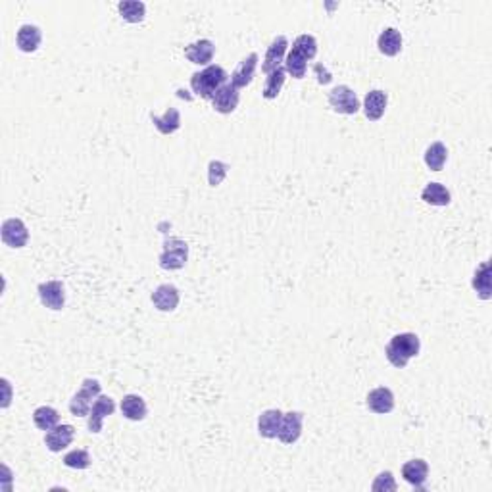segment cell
<instances>
[{"label":"cell","mask_w":492,"mask_h":492,"mask_svg":"<svg viewBox=\"0 0 492 492\" xmlns=\"http://www.w3.org/2000/svg\"><path fill=\"white\" fill-rule=\"evenodd\" d=\"M421 342L420 337L415 333H400L397 337H392L390 342L385 348V356L389 360L390 364L402 369L408 365V362L420 354Z\"/></svg>","instance_id":"1"},{"label":"cell","mask_w":492,"mask_h":492,"mask_svg":"<svg viewBox=\"0 0 492 492\" xmlns=\"http://www.w3.org/2000/svg\"><path fill=\"white\" fill-rule=\"evenodd\" d=\"M229 79L227 72L223 70L222 66H208L202 72L192 73L191 77V89L194 91V95L204 98V100H212L215 95V91L223 87Z\"/></svg>","instance_id":"2"},{"label":"cell","mask_w":492,"mask_h":492,"mask_svg":"<svg viewBox=\"0 0 492 492\" xmlns=\"http://www.w3.org/2000/svg\"><path fill=\"white\" fill-rule=\"evenodd\" d=\"M160 268L164 270H181L183 266L189 260V245L177 237L166 238L164 243V250L160 254Z\"/></svg>","instance_id":"3"},{"label":"cell","mask_w":492,"mask_h":492,"mask_svg":"<svg viewBox=\"0 0 492 492\" xmlns=\"http://www.w3.org/2000/svg\"><path fill=\"white\" fill-rule=\"evenodd\" d=\"M98 397H100V383L96 379H85L81 389L75 392V397L70 400V412L75 417H85L91 413V408Z\"/></svg>","instance_id":"4"},{"label":"cell","mask_w":492,"mask_h":492,"mask_svg":"<svg viewBox=\"0 0 492 492\" xmlns=\"http://www.w3.org/2000/svg\"><path fill=\"white\" fill-rule=\"evenodd\" d=\"M329 104L335 112L339 114H346V116H354L360 112L362 104L356 93L348 87V85H339L329 93Z\"/></svg>","instance_id":"5"},{"label":"cell","mask_w":492,"mask_h":492,"mask_svg":"<svg viewBox=\"0 0 492 492\" xmlns=\"http://www.w3.org/2000/svg\"><path fill=\"white\" fill-rule=\"evenodd\" d=\"M39 298L48 310H62L66 304V291L62 281H47L39 285Z\"/></svg>","instance_id":"6"},{"label":"cell","mask_w":492,"mask_h":492,"mask_svg":"<svg viewBox=\"0 0 492 492\" xmlns=\"http://www.w3.org/2000/svg\"><path fill=\"white\" fill-rule=\"evenodd\" d=\"M2 240L12 248H24L29 240V231L20 217H10L2 223Z\"/></svg>","instance_id":"7"},{"label":"cell","mask_w":492,"mask_h":492,"mask_svg":"<svg viewBox=\"0 0 492 492\" xmlns=\"http://www.w3.org/2000/svg\"><path fill=\"white\" fill-rule=\"evenodd\" d=\"M302 421H304V413L302 412L283 413V420H281V427H279L277 435V438L283 445H294L300 438Z\"/></svg>","instance_id":"8"},{"label":"cell","mask_w":492,"mask_h":492,"mask_svg":"<svg viewBox=\"0 0 492 492\" xmlns=\"http://www.w3.org/2000/svg\"><path fill=\"white\" fill-rule=\"evenodd\" d=\"M286 48H289V39L285 35H279L275 39L271 40V45L268 47V52H266V60H263L262 70L263 73L270 75L271 72H275L279 68H283V62L286 58Z\"/></svg>","instance_id":"9"},{"label":"cell","mask_w":492,"mask_h":492,"mask_svg":"<svg viewBox=\"0 0 492 492\" xmlns=\"http://www.w3.org/2000/svg\"><path fill=\"white\" fill-rule=\"evenodd\" d=\"M75 438V429L73 425H56L50 431H47L45 445L50 452H62L64 448L72 445Z\"/></svg>","instance_id":"10"},{"label":"cell","mask_w":492,"mask_h":492,"mask_svg":"<svg viewBox=\"0 0 492 492\" xmlns=\"http://www.w3.org/2000/svg\"><path fill=\"white\" fill-rule=\"evenodd\" d=\"M114 410H116L114 398L100 394V397L96 398L93 408H91V413H89V431H91V433H100V431H102L104 417H106V415H112Z\"/></svg>","instance_id":"11"},{"label":"cell","mask_w":492,"mask_h":492,"mask_svg":"<svg viewBox=\"0 0 492 492\" xmlns=\"http://www.w3.org/2000/svg\"><path fill=\"white\" fill-rule=\"evenodd\" d=\"M238 100H240L238 89L235 85H231V83H225L223 87L215 91L214 98H212V106L220 114H231V112L237 110Z\"/></svg>","instance_id":"12"},{"label":"cell","mask_w":492,"mask_h":492,"mask_svg":"<svg viewBox=\"0 0 492 492\" xmlns=\"http://www.w3.org/2000/svg\"><path fill=\"white\" fill-rule=\"evenodd\" d=\"M256 68H258V54L252 52L248 54L245 60H240V64L237 66V70L231 73V85H235L237 89L248 87L256 75Z\"/></svg>","instance_id":"13"},{"label":"cell","mask_w":492,"mask_h":492,"mask_svg":"<svg viewBox=\"0 0 492 492\" xmlns=\"http://www.w3.org/2000/svg\"><path fill=\"white\" fill-rule=\"evenodd\" d=\"M365 404L374 413L385 415V413H390L394 410V394L387 387H377V389H374L367 394Z\"/></svg>","instance_id":"14"},{"label":"cell","mask_w":492,"mask_h":492,"mask_svg":"<svg viewBox=\"0 0 492 492\" xmlns=\"http://www.w3.org/2000/svg\"><path fill=\"white\" fill-rule=\"evenodd\" d=\"M215 54V45L210 39H200L185 47V56L187 60L197 66H208L212 62Z\"/></svg>","instance_id":"15"},{"label":"cell","mask_w":492,"mask_h":492,"mask_svg":"<svg viewBox=\"0 0 492 492\" xmlns=\"http://www.w3.org/2000/svg\"><path fill=\"white\" fill-rule=\"evenodd\" d=\"M387 104H389V96L381 89H374L365 95L364 100V114L365 118L377 121L383 118V114L387 110Z\"/></svg>","instance_id":"16"},{"label":"cell","mask_w":492,"mask_h":492,"mask_svg":"<svg viewBox=\"0 0 492 492\" xmlns=\"http://www.w3.org/2000/svg\"><path fill=\"white\" fill-rule=\"evenodd\" d=\"M40 40H43V33L37 25L25 24L16 33V45L22 52H35L40 47Z\"/></svg>","instance_id":"17"},{"label":"cell","mask_w":492,"mask_h":492,"mask_svg":"<svg viewBox=\"0 0 492 492\" xmlns=\"http://www.w3.org/2000/svg\"><path fill=\"white\" fill-rule=\"evenodd\" d=\"M429 466L425 460H410L402 466V477L413 489H423V484L427 481Z\"/></svg>","instance_id":"18"},{"label":"cell","mask_w":492,"mask_h":492,"mask_svg":"<svg viewBox=\"0 0 492 492\" xmlns=\"http://www.w3.org/2000/svg\"><path fill=\"white\" fill-rule=\"evenodd\" d=\"M152 302L160 312H174L179 306V291L174 285H160L152 293Z\"/></svg>","instance_id":"19"},{"label":"cell","mask_w":492,"mask_h":492,"mask_svg":"<svg viewBox=\"0 0 492 492\" xmlns=\"http://www.w3.org/2000/svg\"><path fill=\"white\" fill-rule=\"evenodd\" d=\"M281 420H283V412H279V410H266L258 417V433H260V437L277 438Z\"/></svg>","instance_id":"20"},{"label":"cell","mask_w":492,"mask_h":492,"mask_svg":"<svg viewBox=\"0 0 492 492\" xmlns=\"http://www.w3.org/2000/svg\"><path fill=\"white\" fill-rule=\"evenodd\" d=\"M146 412H148L146 402L139 394H128V397H123V400H121V413L129 421H143L146 417Z\"/></svg>","instance_id":"21"},{"label":"cell","mask_w":492,"mask_h":492,"mask_svg":"<svg viewBox=\"0 0 492 492\" xmlns=\"http://www.w3.org/2000/svg\"><path fill=\"white\" fill-rule=\"evenodd\" d=\"M421 200H425L431 206H448L450 204V191L440 183H429L427 187L421 191Z\"/></svg>","instance_id":"22"},{"label":"cell","mask_w":492,"mask_h":492,"mask_svg":"<svg viewBox=\"0 0 492 492\" xmlns=\"http://www.w3.org/2000/svg\"><path fill=\"white\" fill-rule=\"evenodd\" d=\"M377 47L385 56H397L402 50V35L394 27H387L377 39Z\"/></svg>","instance_id":"23"},{"label":"cell","mask_w":492,"mask_h":492,"mask_svg":"<svg viewBox=\"0 0 492 492\" xmlns=\"http://www.w3.org/2000/svg\"><path fill=\"white\" fill-rule=\"evenodd\" d=\"M152 123L156 125V129H158L162 135H171V133H175L177 129L181 128V114H179V110L177 108H169V110H166V114L160 118V116H154L152 114Z\"/></svg>","instance_id":"24"},{"label":"cell","mask_w":492,"mask_h":492,"mask_svg":"<svg viewBox=\"0 0 492 492\" xmlns=\"http://www.w3.org/2000/svg\"><path fill=\"white\" fill-rule=\"evenodd\" d=\"M118 10L121 17L129 24H141L144 20V14H146L144 2H139V0H123L118 4Z\"/></svg>","instance_id":"25"},{"label":"cell","mask_w":492,"mask_h":492,"mask_svg":"<svg viewBox=\"0 0 492 492\" xmlns=\"http://www.w3.org/2000/svg\"><path fill=\"white\" fill-rule=\"evenodd\" d=\"M446 158H448V151H446L445 143H433L425 151V164L431 171H440L446 164Z\"/></svg>","instance_id":"26"},{"label":"cell","mask_w":492,"mask_h":492,"mask_svg":"<svg viewBox=\"0 0 492 492\" xmlns=\"http://www.w3.org/2000/svg\"><path fill=\"white\" fill-rule=\"evenodd\" d=\"M473 289H475L477 294H479L483 300H489V298H491V266H489V262L481 263L479 270L475 271Z\"/></svg>","instance_id":"27"},{"label":"cell","mask_w":492,"mask_h":492,"mask_svg":"<svg viewBox=\"0 0 492 492\" xmlns=\"http://www.w3.org/2000/svg\"><path fill=\"white\" fill-rule=\"evenodd\" d=\"M285 79H286L285 68H279V70H275V72H271L270 75H268V79H266V85H263V93H262L263 98H268V100L277 98L279 93H281V89H283V85H285Z\"/></svg>","instance_id":"28"},{"label":"cell","mask_w":492,"mask_h":492,"mask_svg":"<svg viewBox=\"0 0 492 492\" xmlns=\"http://www.w3.org/2000/svg\"><path fill=\"white\" fill-rule=\"evenodd\" d=\"M33 421H35V425H37L40 431H50V429L58 425L60 415H58V412H56L54 408H50V406H40V408H37V410L33 412Z\"/></svg>","instance_id":"29"},{"label":"cell","mask_w":492,"mask_h":492,"mask_svg":"<svg viewBox=\"0 0 492 492\" xmlns=\"http://www.w3.org/2000/svg\"><path fill=\"white\" fill-rule=\"evenodd\" d=\"M308 60L300 56L296 50H291L285 58V72L291 73L294 79H302L306 75V70H308Z\"/></svg>","instance_id":"30"},{"label":"cell","mask_w":492,"mask_h":492,"mask_svg":"<svg viewBox=\"0 0 492 492\" xmlns=\"http://www.w3.org/2000/svg\"><path fill=\"white\" fill-rule=\"evenodd\" d=\"M293 50H296L298 54L304 56L306 60H314L316 54H318V40H316L314 35H308V33H306V35H300V37H296V40H294Z\"/></svg>","instance_id":"31"},{"label":"cell","mask_w":492,"mask_h":492,"mask_svg":"<svg viewBox=\"0 0 492 492\" xmlns=\"http://www.w3.org/2000/svg\"><path fill=\"white\" fill-rule=\"evenodd\" d=\"M64 463L70 469H87L91 466V456H89L87 450H72L64 456Z\"/></svg>","instance_id":"32"},{"label":"cell","mask_w":492,"mask_h":492,"mask_svg":"<svg viewBox=\"0 0 492 492\" xmlns=\"http://www.w3.org/2000/svg\"><path fill=\"white\" fill-rule=\"evenodd\" d=\"M231 167L225 164V162H220V160H212L210 166H208V183L212 187H217L220 183L225 179V175L229 171Z\"/></svg>","instance_id":"33"},{"label":"cell","mask_w":492,"mask_h":492,"mask_svg":"<svg viewBox=\"0 0 492 492\" xmlns=\"http://www.w3.org/2000/svg\"><path fill=\"white\" fill-rule=\"evenodd\" d=\"M374 491H397V483H394V477H392V473L390 471H385V473H381V475L375 479L374 486H371Z\"/></svg>","instance_id":"34"},{"label":"cell","mask_w":492,"mask_h":492,"mask_svg":"<svg viewBox=\"0 0 492 492\" xmlns=\"http://www.w3.org/2000/svg\"><path fill=\"white\" fill-rule=\"evenodd\" d=\"M316 73H318V81L321 83V85H329V83L333 81V75L327 72L325 68H323L321 64L316 66Z\"/></svg>","instance_id":"35"},{"label":"cell","mask_w":492,"mask_h":492,"mask_svg":"<svg viewBox=\"0 0 492 492\" xmlns=\"http://www.w3.org/2000/svg\"><path fill=\"white\" fill-rule=\"evenodd\" d=\"M2 385H4V389H6V400H4V404H2V408H8V404H10V383L4 379L2 381Z\"/></svg>","instance_id":"36"}]
</instances>
